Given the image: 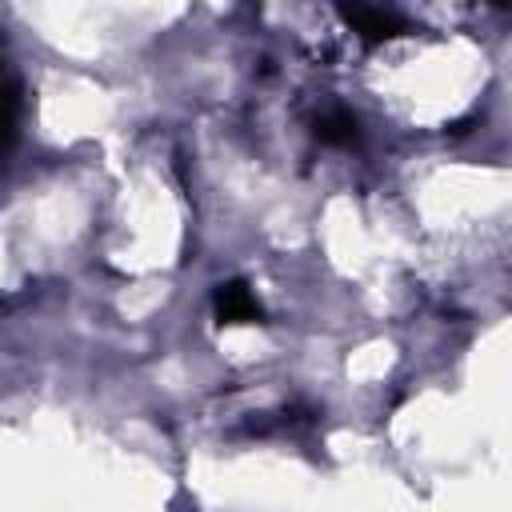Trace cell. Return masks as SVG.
Returning a JSON list of instances; mask_svg holds the SVG:
<instances>
[{
  "label": "cell",
  "mask_w": 512,
  "mask_h": 512,
  "mask_svg": "<svg viewBox=\"0 0 512 512\" xmlns=\"http://www.w3.org/2000/svg\"><path fill=\"white\" fill-rule=\"evenodd\" d=\"M20 132V88L12 80H0V160L16 144Z\"/></svg>",
  "instance_id": "obj_3"
},
{
  "label": "cell",
  "mask_w": 512,
  "mask_h": 512,
  "mask_svg": "<svg viewBox=\"0 0 512 512\" xmlns=\"http://www.w3.org/2000/svg\"><path fill=\"white\" fill-rule=\"evenodd\" d=\"M212 312H216V324H260L264 320V308H260V300L252 296V288L244 280L216 284Z\"/></svg>",
  "instance_id": "obj_2"
},
{
  "label": "cell",
  "mask_w": 512,
  "mask_h": 512,
  "mask_svg": "<svg viewBox=\"0 0 512 512\" xmlns=\"http://www.w3.org/2000/svg\"><path fill=\"white\" fill-rule=\"evenodd\" d=\"M360 136V124H356V116L352 112H344V108H332V112H324L320 120H316V140H324V144H352Z\"/></svg>",
  "instance_id": "obj_4"
},
{
  "label": "cell",
  "mask_w": 512,
  "mask_h": 512,
  "mask_svg": "<svg viewBox=\"0 0 512 512\" xmlns=\"http://www.w3.org/2000/svg\"><path fill=\"white\" fill-rule=\"evenodd\" d=\"M340 16L364 44H388L412 32V24L396 8H380V4H340Z\"/></svg>",
  "instance_id": "obj_1"
}]
</instances>
